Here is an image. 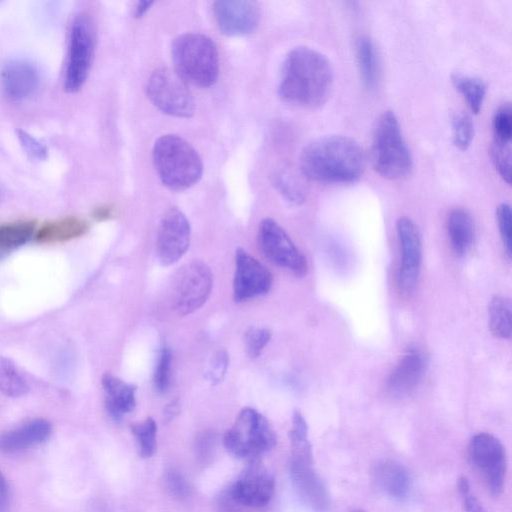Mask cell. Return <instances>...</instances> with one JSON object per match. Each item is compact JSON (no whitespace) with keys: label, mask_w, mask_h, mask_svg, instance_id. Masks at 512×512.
Listing matches in <instances>:
<instances>
[{"label":"cell","mask_w":512,"mask_h":512,"mask_svg":"<svg viewBox=\"0 0 512 512\" xmlns=\"http://www.w3.org/2000/svg\"><path fill=\"white\" fill-rule=\"evenodd\" d=\"M363 149L354 139L342 135L317 138L300 155V169L311 181L326 184L356 182L365 170Z\"/></svg>","instance_id":"2"},{"label":"cell","mask_w":512,"mask_h":512,"mask_svg":"<svg viewBox=\"0 0 512 512\" xmlns=\"http://www.w3.org/2000/svg\"><path fill=\"white\" fill-rule=\"evenodd\" d=\"M179 411V404L177 400L170 402L165 408V416L168 419L173 418Z\"/></svg>","instance_id":"45"},{"label":"cell","mask_w":512,"mask_h":512,"mask_svg":"<svg viewBox=\"0 0 512 512\" xmlns=\"http://www.w3.org/2000/svg\"><path fill=\"white\" fill-rule=\"evenodd\" d=\"M40 77L37 68L25 60L8 62L1 71V84L5 95L20 102L37 90Z\"/></svg>","instance_id":"19"},{"label":"cell","mask_w":512,"mask_h":512,"mask_svg":"<svg viewBox=\"0 0 512 512\" xmlns=\"http://www.w3.org/2000/svg\"><path fill=\"white\" fill-rule=\"evenodd\" d=\"M276 441V434L269 421L250 407L239 412L223 439L225 448L232 455L250 461L270 451Z\"/></svg>","instance_id":"7"},{"label":"cell","mask_w":512,"mask_h":512,"mask_svg":"<svg viewBox=\"0 0 512 512\" xmlns=\"http://www.w3.org/2000/svg\"><path fill=\"white\" fill-rule=\"evenodd\" d=\"M131 432L136 440L138 453L143 458L151 457L156 450L157 425L153 418L131 425Z\"/></svg>","instance_id":"30"},{"label":"cell","mask_w":512,"mask_h":512,"mask_svg":"<svg viewBox=\"0 0 512 512\" xmlns=\"http://www.w3.org/2000/svg\"><path fill=\"white\" fill-rule=\"evenodd\" d=\"M87 230L86 221L71 216L45 223L38 229L35 237L41 243H61L78 238Z\"/></svg>","instance_id":"25"},{"label":"cell","mask_w":512,"mask_h":512,"mask_svg":"<svg viewBox=\"0 0 512 512\" xmlns=\"http://www.w3.org/2000/svg\"><path fill=\"white\" fill-rule=\"evenodd\" d=\"M171 364V351L164 345L159 351L153 375L154 387L159 393H165L169 389Z\"/></svg>","instance_id":"33"},{"label":"cell","mask_w":512,"mask_h":512,"mask_svg":"<svg viewBox=\"0 0 512 512\" xmlns=\"http://www.w3.org/2000/svg\"><path fill=\"white\" fill-rule=\"evenodd\" d=\"M493 141L510 144L512 136V110L509 103L500 106L492 118Z\"/></svg>","instance_id":"32"},{"label":"cell","mask_w":512,"mask_h":512,"mask_svg":"<svg viewBox=\"0 0 512 512\" xmlns=\"http://www.w3.org/2000/svg\"><path fill=\"white\" fill-rule=\"evenodd\" d=\"M95 35L91 19L81 13L71 26L69 52L64 88L69 93L77 92L84 85L93 61Z\"/></svg>","instance_id":"9"},{"label":"cell","mask_w":512,"mask_h":512,"mask_svg":"<svg viewBox=\"0 0 512 512\" xmlns=\"http://www.w3.org/2000/svg\"><path fill=\"white\" fill-rule=\"evenodd\" d=\"M10 507V489L8 482L0 470V512H8Z\"/></svg>","instance_id":"42"},{"label":"cell","mask_w":512,"mask_h":512,"mask_svg":"<svg viewBox=\"0 0 512 512\" xmlns=\"http://www.w3.org/2000/svg\"><path fill=\"white\" fill-rule=\"evenodd\" d=\"M105 406L114 420H121L136 406V387L122 379L106 373L102 377Z\"/></svg>","instance_id":"21"},{"label":"cell","mask_w":512,"mask_h":512,"mask_svg":"<svg viewBox=\"0 0 512 512\" xmlns=\"http://www.w3.org/2000/svg\"><path fill=\"white\" fill-rule=\"evenodd\" d=\"M277 189L288 201L300 204L304 201L305 195L298 183L286 173H279L275 180Z\"/></svg>","instance_id":"38"},{"label":"cell","mask_w":512,"mask_h":512,"mask_svg":"<svg viewBox=\"0 0 512 512\" xmlns=\"http://www.w3.org/2000/svg\"><path fill=\"white\" fill-rule=\"evenodd\" d=\"M272 283V273L266 266L244 249H237L233 278V298L236 302L267 294Z\"/></svg>","instance_id":"16"},{"label":"cell","mask_w":512,"mask_h":512,"mask_svg":"<svg viewBox=\"0 0 512 512\" xmlns=\"http://www.w3.org/2000/svg\"><path fill=\"white\" fill-rule=\"evenodd\" d=\"M19 142L25 153L36 160H45L48 156V148L38 139L24 130L16 131Z\"/></svg>","instance_id":"39"},{"label":"cell","mask_w":512,"mask_h":512,"mask_svg":"<svg viewBox=\"0 0 512 512\" xmlns=\"http://www.w3.org/2000/svg\"><path fill=\"white\" fill-rule=\"evenodd\" d=\"M447 233L457 255L468 253L475 239V223L471 214L464 208H454L447 218Z\"/></svg>","instance_id":"23"},{"label":"cell","mask_w":512,"mask_h":512,"mask_svg":"<svg viewBox=\"0 0 512 512\" xmlns=\"http://www.w3.org/2000/svg\"><path fill=\"white\" fill-rule=\"evenodd\" d=\"M172 60L180 77L193 85L207 88L219 75V53L214 41L200 33H184L172 44Z\"/></svg>","instance_id":"6"},{"label":"cell","mask_w":512,"mask_h":512,"mask_svg":"<svg viewBox=\"0 0 512 512\" xmlns=\"http://www.w3.org/2000/svg\"><path fill=\"white\" fill-rule=\"evenodd\" d=\"M191 228L185 214L172 207L162 216L156 237V253L163 266L180 260L190 244Z\"/></svg>","instance_id":"15"},{"label":"cell","mask_w":512,"mask_h":512,"mask_svg":"<svg viewBox=\"0 0 512 512\" xmlns=\"http://www.w3.org/2000/svg\"><path fill=\"white\" fill-rule=\"evenodd\" d=\"M36 230L34 221H18L0 226V248L11 249L27 243Z\"/></svg>","instance_id":"29"},{"label":"cell","mask_w":512,"mask_h":512,"mask_svg":"<svg viewBox=\"0 0 512 512\" xmlns=\"http://www.w3.org/2000/svg\"><path fill=\"white\" fill-rule=\"evenodd\" d=\"M213 275L202 261H192L178 272L174 283L173 305L179 315H189L202 307L210 296Z\"/></svg>","instance_id":"11"},{"label":"cell","mask_w":512,"mask_h":512,"mask_svg":"<svg viewBox=\"0 0 512 512\" xmlns=\"http://www.w3.org/2000/svg\"><path fill=\"white\" fill-rule=\"evenodd\" d=\"M289 439V475L298 496L312 512H328L329 493L314 468L308 425L299 411L293 413Z\"/></svg>","instance_id":"3"},{"label":"cell","mask_w":512,"mask_h":512,"mask_svg":"<svg viewBox=\"0 0 512 512\" xmlns=\"http://www.w3.org/2000/svg\"><path fill=\"white\" fill-rule=\"evenodd\" d=\"M212 9L218 29L227 36L250 34L260 22V8L255 1L219 0Z\"/></svg>","instance_id":"17"},{"label":"cell","mask_w":512,"mask_h":512,"mask_svg":"<svg viewBox=\"0 0 512 512\" xmlns=\"http://www.w3.org/2000/svg\"><path fill=\"white\" fill-rule=\"evenodd\" d=\"M489 328L500 339H510L512 333L511 302L504 296H494L488 306Z\"/></svg>","instance_id":"27"},{"label":"cell","mask_w":512,"mask_h":512,"mask_svg":"<svg viewBox=\"0 0 512 512\" xmlns=\"http://www.w3.org/2000/svg\"><path fill=\"white\" fill-rule=\"evenodd\" d=\"M152 4H153V1H140V2H138L136 7H135V12H134L135 17L140 18L144 14H146V12L150 9Z\"/></svg>","instance_id":"43"},{"label":"cell","mask_w":512,"mask_h":512,"mask_svg":"<svg viewBox=\"0 0 512 512\" xmlns=\"http://www.w3.org/2000/svg\"><path fill=\"white\" fill-rule=\"evenodd\" d=\"M257 241L262 254L273 264L298 277L307 273L306 257L274 219L262 220L259 225Z\"/></svg>","instance_id":"10"},{"label":"cell","mask_w":512,"mask_h":512,"mask_svg":"<svg viewBox=\"0 0 512 512\" xmlns=\"http://www.w3.org/2000/svg\"><path fill=\"white\" fill-rule=\"evenodd\" d=\"M152 160L161 182L172 191H183L202 177L203 163L195 148L181 136L165 134L153 145Z\"/></svg>","instance_id":"4"},{"label":"cell","mask_w":512,"mask_h":512,"mask_svg":"<svg viewBox=\"0 0 512 512\" xmlns=\"http://www.w3.org/2000/svg\"><path fill=\"white\" fill-rule=\"evenodd\" d=\"M471 463L481 473L489 491L498 495L502 492L506 476V454L502 443L494 435L478 433L468 446Z\"/></svg>","instance_id":"12"},{"label":"cell","mask_w":512,"mask_h":512,"mask_svg":"<svg viewBox=\"0 0 512 512\" xmlns=\"http://www.w3.org/2000/svg\"><path fill=\"white\" fill-rule=\"evenodd\" d=\"M167 486L170 491L178 498L187 497L190 488L181 473L175 470H170L166 476Z\"/></svg>","instance_id":"41"},{"label":"cell","mask_w":512,"mask_h":512,"mask_svg":"<svg viewBox=\"0 0 512 512\" xmlns=\"http://www.w3.org/2000/svg\"><path fill=\"white\" fill-rule=\"evenodd\" d=\"M499 234L507 256L512 255V215L510 205L501 203L496 210Z\"/></svg>","instance_id":"36"},{"label":"cell","mask_w":512,"mask_h":512,"mask_svg":"<svg viewBox=\"0 0 512 512\" xmlns=\"http://www.w3.org/2000/svg\"><path fill=\"white\" fill-rule=\"evenodd\" d=\"M112 214L111 208L107 206L98 207L93 212V217L97 220L108 219Z\"/></svg>","instance_id":"44"},{"label":"cell","mask_w":512,"mask_h":512,"mask_svg":"<svg viewBox=\"0 0 512 512\" xmlns=\"http://www.w3.org/2000/svg\"><path fill=\"white\" fill-rule=\"evenodd\" d=\"M333 81L328 58L313 48L298 46L284 59L278 93L289 104L317 108L328 100Z\"/></svg>","instance_id":"1"},{"label":"cell","mask_w":512,"mask_h":512,"mask_svg":"<svg viewBox=\"0 0 512 512\" xmlns=\"http://www.w3.org/2000/svg\"><path fill=\"white\" fill-rule=\"evenodd\" d=\"M490 156L500 177L509 184L511 182V145L493 141Z\"/></svg>","instance_id":"34"},{"label":"cell","mask_w":512,"mask_h":512,"mask_svg":"<svg viewBox=\"0 0 512 512\" xmlns=\"http://www.w3.org/2000/svg\"><path fill=\"white\" fill-rule=\"evenodd\" d=\"M271 339L267 328L250 327L244 335L246 353L250 358L259 357Z\"/></svg>","instance_id":"35"},{"label":"cell","mask_w":512,"mask_h":512,"mask_svg":"<svg viewBox=\"0 0 512 512\" xmlns=\"http://www.w3.org/2000/svg\"><path fill=\"white\" fill-rule=\"evenodd\" d=\"M146 93L151 103L167 115L188 118L194 114L192 94L176 71L168 68L155 70L148 78Z\"/></svg>","instance_id":"8"},{"label":"cell","mask_w":512,"mask_h":512,"mask_svg":"<svg viewBox=\"0 0 512 512\" xmlns=\"http://www.w3.org/2000/svg\"><path fill=\"white\" fill-rule=\"evenodd\" d=\"M376 484L383 493L395 500L408 497L412 488V480L407 469L392 460L382 461L374 470Z\"/></svg>","instance_id":"22"},{"label":"cell","mask_w":512,"mask_h":512,"mask_svg":"<svg viewBox=\"0 0 512 512\" xmlns=\"http://www.w3.org/2000/svg\"><path fill=\"white\" fill-rule=\"evenodd\" d=\"M228 366L229 355L227 351L225 349H219L210 359L205 378L212 385L220 383L226 375Z\"/></svg>","instance_id":"37"},{"label":"cell","mask_w":512,"mask_h":512,"mask_svg":"<svg viewBox=\"0 0 512 512\" xmlns=\"http://www.w3.org/2000/svg\"><path fill=\"white\" fill-rule=\"evenodd\" d=\"M451 82L454 88L463 96L470 111L478 114L485 100L487 86L479 77L462 73H453Z\"/></svg>","instance_id":"26"},{"label":"cell","mask_w":512,"mask_h":512,"mask_svg":"<svg viewBox=\"0 0 512 512\" xmlns=\"http://www.w3.org/2000/svg\"><path fill=\"white\" fill-rule=\"evenodd\" d=\"M275 490L273 474L258 460L250 461L232 484L231 499L239 505L259 509L267 506Z\"/></svg>","instance_id":"14"},{"label":"cell","mask_w":512,"mask_h":512,"mask_svg":"<svg viewBox=\"0 0 512 512\" xmlns=\"http://www.w3.org/2000/svg\"><path fill=\"white\" fill-rule=\"evenodd\" d=\"M355 57L363 85L368 90L378 87L381 77V65L377 48L367 36H361L355 46Z\"/></svg>","instance_id":"24"},{"label":"cell","mask_w":512,"mask_h":512,"mask_svg":"<svg viewBox=\"0 0 512 512\" xmlns=\"http://www.w3.org/2000/svg\"><path fill=\"white\" fill-rule=\"evenodd\" d=\"M396 232L401 251L397 284L401 293L409 296L417 286L421 270V235L413 220L406 216L397 219Z\"/></svg>","instance_id":"13"},{"label":"cell","mask_w":512,"mask_h":512,"mask_svg":"<svg viewBox=\"0 0 512 512\" xmlns=\"http://www.w3.org/2000/svg\"><path fill=\"white\" fill-rule=\"evenodd\" d=\"M426 369V358L415 348L408 349L391 372L387 390L394 397L410 395L419 385Z\"/></svg>","instance_id":"18"},{"label":"cell","mask_w":512,"mask_h":512,"mask_svg":"<svg viewBox=\"0 0 512 512\" xmlns=\"http://www.w3.org/2000/svg\"><path fill=\"white\" fill-rule=\"evenodd\" d=\"M351 512H363V511L358 509V510H353Z\"/></svg>","instance_id":"46"},{"label":"cell","mask_w":512,"mask_h":512,"mask_svg":"<svg viewBox=\"0 0 512 512\" xmlns=\"http://www.w3.org/2000/svg\"><path fill=\"white\" fill-rule=\"evenodd\" d=\"M373 169L383 178L399 180L407 177L413 161L395 113L386 110L376 121L370 148Z\"/></svg>","instance_id":"5"},{"label":"cell","mask_w":512,"mask_h":512,"mask_svg":"<svg viewBox=\"0 0 512 512\" xmlns=\"http://www.w3.org/2000/svg\"><path fill=\"white\" fill-rule=\"evenodd\" d=\"M29 387L18 368L8 358L0 356V393L7 397H20Z\"/></svg>","instance_id":"28"},{"label":"cell","mask_w":512,"mask_h":512,"mask_svg":"<svg viewBox=\"0 0 512 512\" xmlns=\"http://www.w3.org/2000/svg\"><path fill=\"white\" fill-rule=\"evenodd\" d=\"M452 141L461 151L467 150L474 137V124L470 115L464 112L455 113L451 119Z\"/></svg>","instance_id":"31"},{"label":"cell","mask_w":512,"mask_h":512,"mask_svg":"<svg viewBox=\"0 0 512 512\" xmlns=\"http://www.w3.org/2000/svg\"><path fill=\"white\" fill-rule=\"evenodd\" d=\"M458 492L466 512H486L473 491L469 481L465 477L458 480Z\"/></svg>","instance_id":"40"},{"label":"cell","mask_w":512,"mask_h":512,"mask_svg":"<svg viewBox=\"0 0 512 512\" xmlns=\"http://www.w3.org/2000/svg\"><path fill=\"white\" fill-rule=\"evenodd\" d=\"M52 433L49 421L28 420L0 435V451L6 454L22 452L45 443Z\"/></svg>","instance_id":"20"}]
</instances>
